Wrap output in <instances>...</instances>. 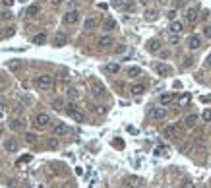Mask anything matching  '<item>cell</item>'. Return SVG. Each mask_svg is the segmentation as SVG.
I'll use <instances>...</instances> for the list:
<instances>
[{
  "label": "cell",
  "mask_w": 211,
  "mask_h": 188,
  "mask_svg": "<svg viewBox=\"0 0 211 188\" xmlns=\"http://www.w3.org/2000/svg\"><path fill=\"white\" fill-rule=\"evenodd\" d=\"M25 140H27V142H29V144H33V142H35V134H31V132H27V134H25Z\"/></svg>",
  "instance_id": "e575fe53"
},
{
  "label": "cell",
  "mask_w": 211,
  "mask_h": 188,
  "mask_svg": "<svg viewBox=\"0 0 211 188\" xmlns=\"http://www.w3.org/2000/svg\"><path fill=\"white\" fill-rule=\"evenodd\" d=\"M0 19H2V22H8V19H12V12H10V10H4V12H0Z\"/></svg>",
  "instance_id": "f546056e"
},
{
  "label": "cell",
  "mask_w": 211,
  "mask_h": 188,
  "mask_svg": "<svg viewBox=\"0 0 211 188\" xmlns=\"http://www.w3.org/2000/svg\"><path fill=\"white\" fill-rule=\"evenodd\" d=\"M97 19H95V18H87L85 19V22H83V29H85V31H91V29H95V27H97Z\"/></svg>",
  "instance_id": "ac0fdd59"
},
{
  "label": "cell",
  "mask_w": 211,
  "mask_h": 188,
  "mask_svg": "<svg viewBox=\"0 0 211 188\" xmlns=\"http://www.w3.org/2000/svg\"><path fill=\"white\" fill-rule=\"evenodd\" d=\"M122 53H126V45H118L116 47V54H122Z\"/></svg>",
  "instance_id": "8d00e7d4"
},
{
  "label": "cell",
  "mask_w": 211,
  "mask_h": 188,
  "mask_svg": "<svg viewBox=\"0 0 211 188\" xmlns=\"http://www.w3.org/2000/svg\"><path fill=\"white\" fill-rule=\"evenodd\" d=\"M23 120H19V118H12V120H10V128L12 130H23Z\"/></svg>",
  "instance_id": "d6986e66"
},
{
  "label": "cell",
  "mask_w": 211,
  "mask_h": 188,
  "mask_svg": "<svg viewBox=\"0 0 211 188\" xmlns=\"http://www.w3.org/2000/svg\"><path fill=\"white\" fill-rule=\"evenodd\" d=\"M167 16H168V18H171V19H175V16H176V10H171V12H168Z\"/></svg>",
  "instance_id": "ee69618b"
},
{
  "label": "cell",
  "mask_w": 211,
  "mask_h": 188,
  "mask_svg": "<svg viewBox=\"0 0 211 188\" xmlns=\"http://www.w3.org/2000/svg\"><path fill=\"white\" fill-rule=\"evenodd\" d=\"M126 184H128L130 188H141V186H144V179H141V176L132 175V176L126 179Z\"/></svg>",
  "instance_id": "ba28073f"
},
{
  "label": "cell",
  "mask_w": 211,
  "mask_h": 188,
  "mask_svg": "<svg viewBox=\"0 0 211 188\" xmlns=\"http://www.w3.org/2000/svg\"><path fill=\"white\" fill-rule=\"evenodd\" d=\"M171 43H172V45L178 43V35H172V37H171Z\"/></svg>",
  "instance_id": "f6af8a7d"
},
{
  "label": "cell",
  "mask_w": 211,
  "mask_h": 188,
  "mask_svg": "<svg viewBox=\"0 0 211 188\" xmlns=\"http://www.w3.org/2000/svg\"><path fill=\"white\" fill-rule=\"evenodd\" d=\"M128 76L130 78H140L141 76V68L140 66H130L128 68Z\"/></svg>",
  "instance_id": "7402d4cb"
},
{
  "label": "cell",
  "mask_w": 211,
  "mask_h": 188,
  "mask_svg": "<svg viewBox=\"0 0 211 188\" xmlns=\"http://www.w3.org/2000/svg\"><path fill=\"white\" fill-rule=\"evenodd\" d=\"M19 2H25V0H19Z\"/></svg>",
  "instance_id": "816d5d0a"
},
{
  "label": "cell",
  "mask_w": 211,
  "mask_h": 188,
  "mask_svg": "<svg viewBox=\"0 0 211 188\" xmlns=\"http://www.w3.org/2000/svg\"><path fill=\"white\" fill-rule=\"evenodd\" d=\"M202 118H203L205 122H211V109H205L203 114H202Z\"/></svg>",
  "instance_id": "4dcf8cb0"
},
{
  "label": "cell",
  "mask_w": 211,
  "mask_h": 188,
  "mask_svg": "<svg viewBox=\"0 0 211 188\" xmlns=\"http://www.w3.org/2000/svg\"><path fill=\"white\" fill-rule=\"evenodd\" d=\"M118 70H120V66H118V64H114V62L107 64V72H110V74H118Z\"/></svg>",
  "instance_id": "f1b7e54d"
},
{
  "label": "cell",
  "mask_w": 211,
  "mask_h": 188,
  "mask_svg": "<svg viewBox=\"0 0 211 188\" xmlns=\"http://www.w3.org/2000/svg\"><path fill=\"white\" fill-rule=\"evenodd\" d=\"M205 188H207V186H205Z\"/></svg>",
  "instance_id": "f5cc1de1"
},
{
  "label": "cell",
  "mask_w": 211,
  "mask_h": 188,
  "mask_svg": "<svg viewBox=\"0 0 211 188\" xmlns=\"http://www.w3.org/2000/svg\"><path fill=\"white\" fill-rule=\"evenodd\" d=\"M163 136L165 138H176L178 136V124H167L163 128Z\"/></svg>",
  "instance_id": "8992f818"
},
{
  "label": "cell",
  "mask_w": 211,
  "mask_h": 188,
  "mask_svg": "<svg viewBox=\"0 0 211 188\" xmlns=\"http://www.w3.org/2000/svg\"><path fill=\"white\" fill-rule=\"evenodd\" d=\"M4 109H6V99L0 97V111H4Z\"/></svg>",
  "instance_id": "60d3db41"
},
{
  "label": "cell",
  "mask_w": 211,
  "mask_h": 188,
  "mask_svg": "<svg viewBox=\"0 0 211 188\" xmlns=\"http://www.w3.org/2000/svg\"><path fill=\"white\" fill-rule=\"evenodd\" d=\"M130 91L134 93V95H141V93L145 91V85H144V83H134V85L130 87Z\"/></svg>",
  "instance_id": "ffe728a7"
},
{
  "label": "cell",
  "mask_w": 211,
  "mask_h": 188,
  "mask_svg": "<svg viewBox=\"0 0 211 188\" xmlns=\"http://www.w3.org/2000/svg\"><path fill=\"white\" fill-rule=\"evenodd\" d=\"M76 111H80V107L76 105V101L66 103V113H68V114H72V113H76Z\"/></svg>",
  "instance_id": "d4e9b609"
},
{
  "label": "cell",
  "mask_w": 211,
  "mask_h": 188,
  "mask_svg": "<svg viewBox=\"0 0 211 188\" xmlns=\"http://www.w3.org/2000/svg\"><path fill=\"white\" fill-rule=\"evenodd\" d=\"M163 153H167V148H157L155 149V155H163Z\"/></svg>",
  "instance_id": "f35d334b"
},
{
  "label": "cell",
  "mask_w": 211,
  "mask_h": 188,
  "mask_svg": "<svg viewBox=\"0 0 211 188\" xmlns=\"http://www.w3.org/2000/svg\"><path fill=\"white\" fill-rule=\"evenodd\" d=\"M184 124H186V128H194L198 124V114H188L184 118Z\"/></svg>",
  "instance_id": "e0dca14e"
},
{
  "label": "cell",
  "mask_w": 211,
  "mask_h": 188,
  "mask_svg": "<svg viewBox=\"0 0 211 188\" xmlns=\"http://www.w3.org/2000/svg\"><path fill=\"white\" fill-rule=\"evenodd\" d=\"M35 87L37 89H41V91H49L52 85H54V80H52V76L50 74H41V76H37L35 78Z\"/></svg>",
  "instance_id": "6da1fadb"
},
{
  "label": "cell",
  "mask_w": 211,
  "mask_h": 188,
  "mask_svg": "<svg viewBox=\"0 0 211 188\" xmlns=\"http://www.w3.org/2000/svg\"><path fill=\"white\" fill-rule=\"evenodd\" d=\"M49 124H50V117L47 113H37L35 117H33V126L35 128L41 130V128H47Z\"/></svg>",
  "instance_id": "7a4b0ae2"
},
{
  "label": "cell",
  "mask_w": 211,
  "mask_h": 188,
  "mask_svg": "<svg viewBox=\"0 0 211 188\" xmlns=\"http://www.w3.org/2000/svg\"><path fill=\"white\" fill-rule=\"evenodd\" d=\"M140 2H141V4H149V0H140Z\"/></svg>",
  "instance_id": "c3c4849f"
},
{
  "label": "cell",
  "mask_w": 211,
  "mask_h": 188,
  "mask_svg": "<svg viewBox=\"0 0 211 188\" xmlns=\"http://www.w3.org/2000/svg\"><path fill=\"white\" fill-rule=\"evenodd\" d=\"M66 43H68V37L62 33V31L54 33V37H52V45H54V47H64Z\"/></svg>",
  "instance_id": "9c48e42d"
},
{
  "label": "cell",
  "mask_w": 211,
  "mask_h": 188,
  "mask_svg": "<svg viewBox=\"0 0 211 188\" xmlns=\"http://www.w3.org/2000/svg\"><path fill=\"white\" fill-rule=\"evenodd\" d=\"M54 109H62V103L60 101H54Z\"/></svg>",
  "instance_id": "bcb514c9"
},
{
  "label": "cell",
  "mask_w": 211,
  "mask_h": 188,
  "mask_svg": "<svg viewBox=\"0 0 211 188\" xmlns=\"http://www.w3.org/2000/svg\"><path fill=\"white\" fill-rule=\"evenodd\" d=\"M147 117H149L151 120H163V118L167 117V109L163 107V105L161 107H153L151 111L147 113Z\"/></svg>",
  "instance_id": "277c9868"
},
{
  "label": "cell",
  "mask_w": 211,
  "mask_h": 188,
  "mask_svg": "<svg viewBox=\"0 0 211 188\" xmlns=\"http://www.w3.org/2000/svg\"><path fill=\"white\" fill-rule=\"evenodd\" d=\"M112 43H114V41H112V37H110L109 33L103 35V37H99V47H101V49H107V47H110Z\"/></svg>",
  "instance_id": "5bb4252c"
},
{
  "label": "cell",
  "mask_w": 211,
  "mask_h": 188,
  "mask_svg": "<svg viewBox=\"0 0 211 188\" xmlns=\"http://www.w3.org/2000/svg\"><path fill=\"white\" fill-rule=\"evenodd\" d=\"M52 4H60V0H52Z\"/></svg>",
  "instance_id": "681fc988"
},
{
  "label": "cell",
  "mask_w": 211,
  "mask_h": 188,
  "mask_svg": "<svg viewBox=\"0 0 211 188\" xmlns=\"http://www.w3.org/2000/svg\"><path fill=\"white\" fill-rule=\"evenodd\" d=\"M172 101H175V95H172V93H163V95L159 97V103H161L163 107H165V105H171Z\"/></svg>",
  "instance_id": "2e32d148"
},
{
  "label": "cell",
  "mask_w": 211,
  "mask_h": 188,
  "mask_svg": "<svg viewBox=\"0 0 211 188\" xmlns=\"http://www.w3.org/2000/svg\"><path fill=\"white\" fill-rule=\"evenodd\" d=\"M18 142H16L14 138H8V140H4V149L8 151V153H14V151H18Z\"/></svg>",
  "instance_id": "30bf717a"
},
{
  "label": "cell",
  "mask_w": 211,
  "mask_h": 188,
  "mask_svg": "<svg viewBox=\"0 0 211 188\" xmlns=\"http://www.w3.org/2000/svg\"><path fill=\"white\" fill-rule=\"evenodd\" d=\"M147 50H149V53H159V50H161V43L157 39L147 41Z\"/></svg>",
  "instance_id": "9a60e30c"
},
{
  "label": "cell",
  "mask_w": 211,
  "mask_h": 188,
  "mask_svg": "<svg viewBox=\"0 0 211 188\" xmlns=\"http://www.w3.org/2000/svg\"><path fill=\"white\" fill-rule=\"evenodd\" d=\"M188 101H190V97H188V95H184V97H180V101H178V105L182 107V105H186Z\"/></svg>",
  "instance_id": "d590c367"
},
{
  "label": "cell",
  "mask_w": 211,
  "mask_h": 188,
  "mask_svg": "<svg viewBox=\"0 0 211 188\" xmlns=\"http://www.w3.org/2000/svg\"><path fill=\"white\" fill-rule=\"evenodd\" d=\"M70 117H72L76 122H83V120H85V117H83V113H81V111H76V113H72Z\"/></svg>",
  "instance_id": "83f0119b"
},
{
  "label": "cell",
  "mask_w": 211,
  "mask_h": 188,
  "mask_svg": "<svg viewBox=\"0 0 211 188\" xmlns=\"http://www.w3.org/2000/svg\"><path fill=\"white\" fill-rule=\"evenodd\" d=\"M168 188H171V186H168Z\"/></svg>",
  "instance_id": "db71d44e"
},
{
  "label": "cell",
  "mask_w": 211,
  "mask_h": 188,
  "mask_svg": "<svg viewBox=\"0 0 211 188\" xmlns=\"http://www.w3.org/2000/svg\"><path fill=\"white\" fill-rule=\"evenodd\" d=\"M93 95L101 97V95H103V87H99V85H93Z\"/></svg>",
  "instance_id": "d6a6232c"
},
{
  "label": "cell",
  "mask_w": 211,
  "mask_h": 188,
  "mask_svg": "<svg viewBox=\"0 0 211 188\" xmlns=\"http://www.w3.org/2000/svg\"><path fill=\"white\" fill-rule=\"evenodd\" d=\"M112 6H116V8H122V6H124V0H112Z\"/></svg>",
  "instance_id": "74e56055"
},
{
  "label": "cell",
  "mask_w": 211,
  "mask_h": 188,
  "mask_svg": "<svg viewBox=\"0 0 211 188\" xmlns=\"http://www.w3.org/2000/svg\"><path fill=\"white\" fill-rule=\"evenodd\" d=\"M45 43H47V35H45V33L33 35V45H45Z\"/></svg>",
  "instance_id": "44dd1931"
},
{
  "label": "cell",
  "mask_w": 211,
  "mask_h": 188,
  "mask_svg": "<svg viewBox=\"0 0 211 188\" xmlns=\"http://www.w3.org/2000/svg\"><path fill=\"white\" fill-rule=\"evenodd\" d=\"M186 19H188V22H196V19H198V12L194 8H188L186 10Z\"/></svg>",
  "instance_id": "cb8c5ba5"
},
{
  "label": "cell",
  "mask_w": 211,
  "mask_h": 188,
  "mask_svg": "<svg viewBox=\"0 0 211 188\" xmlns=\"http://www.w3.org/2000/svg\"><path fill=\"white\" fill-rule=\"evenodd\" d=\"M10 68H12V70H18V68H19V62H10Z\"/></svg>",
  "instance_id": "7bdbcfd3"
},
{
  "label": "cell",
  "mask_w": 211,
  "mask_h": 188,
  "mask_svg": "<svg viewBox=\"0 0 211 188\" xmlns=\"http://www.w3.org/2000/svg\"><path fill=\"white\" fill-rule=\"evenodd\" d=\"M144 18L147 19V22H155V19L159 18V10H155V8H147V10H145V14H144Z\"/></svg>",
  "instance_id": "7c38bea8"
},
{
  "label": "cell",
  "mask_w": 211,
  "mask_h": 188,
  "mask_svg": "<svg viewBox=\"0 0 211 188\" xmlns=\"http://www.w3.org/2000/svg\"><path fill=\"white\" fill-rule=\"evenodd\" d=\"M118 27V23H116V19H112V18H109V19H105V23H103V29L107 31V33H110V31H114Z\"/></svg>",
  "instance_id": "4fadbf2b"
},
{
  "label": "cell",
  "mask_w": 211,
  "mask_h": 188,
  "mask_svg": "<svg viewBox=\"0 0 211 188\" xmlns=\"http://www.w3.org/2000/svg\"><path fill=\"white\" fill-rule=\"evenodd\" d=\"M25 14H27L29 18H35V16L39 14V6H37V4H33V6H29V8H27V12H25Z\"/></svg>",
  "instance_id": "4316f807"
},
{
  "label": "cell",
  "mask_w": 211,
  "mask_h": 188,
  "mask_svg": "<svg viewBox=\"0 0 211 188\" xmlns=\"http://www.w3.org/2000/svg\"><path fill=\"white\" fill-rule=\"evenodd\" d=\"M66 95H68V99L70 101H76L78 97H80V91L76 89V87H68V91H66Z\"/></svg>",
  "instance_id": "603a6c76"
},
{
  "label": "cell",
  "mask_w": 211,
  "mask_h": 188,
  "mask_svg": "<svg viewBox=\"0 0 211 188\" xmlns=\"http://www.w3.org/2000/svg\"><path fill=\"white\" fill-rule=\"evenodd\" d=\"M2 4H4V6H6V8H10V6H12V4H14V0H2Z\"/></svg>",
  "instance_id": "b9f144b4"
},
{
  "label": "cell",
  "mask_w": 211,
  "mask_h": 188,
  "mask_svg": "<svg viewBox=\"0 0 211 188\" xmlns=\"http://www.w3.org/2000/svg\"><path fill=\"white\" fill-rule=\"evenodd\" d=\"M182 29H184L182 22H175V19H172L171 25H168V31H171L172 35H180V33H182Z\"/></svg>",
  "instance_id": "8fae6325"
},
{
  "label": "cell",
  "mask_w": 211,
  "mask_h": 188,
  "mask_svg": "<svg viewBox=\"0 0 211 188\" xmlns=\"http://www.w3.org/2000/svg\"><path fill=\"white\" fill-rule=\"evenodd\" d=\"M205 64L211 66V54H207V58H205Z\"/></svg>",
  "instance_id": "7dc6e473"
},
{
  "label": "cell",
  "mask_w": 211,
  "mask_h": 188,
  "mask_svg": "<svg viewBox=\"0 0 211 188\" xmlns=\"http://www.w3.org/2000/svg\"><path fill=\"white\" fill-rule=\"evenodd\" d=\"M68 132H70V128H68V124H64V122H56L54 126H52V134L54 136H64Z\"/></svg>",
  "instance_id": "52a82bcc"
},
{
  "label": "cell",
  "mask_w": 211,
  "mask_h": 188,
  "mask_svg": "<svg viewBox=\"0 0 211 188\" xmlns=\"http://www.w3.org/2000/svg\"><path fill=\"white\" fill-rule=\"evenodd\" d=\"M203 35L207 39H211V25H205V27H203Z\"/></svg>",
  "instance_id": "836d02e7"
},
{
  "label": "cell",
  "mask_w": 211,
  "mask_h": 188,
  "mask_svg": "<svg viewBox=\"0 0 211 188\" xmlns=\"http://www.w3.org/2000/svg\"><path fill=\"white\" fill-rule=\"evenodd\" d=\"M0 136H2V126H0Z\"/></svg>",
  "instance_id": "f907efd6"
},
{
  "label": "cell",
  "mask_w": 211,
  "mask_h": 188,
  "mask_svg": "<svg viewBox=\"0 0 211 188\" xmlns=\"http://www.w3.org/2000/svg\"><path fill=\"white\" fill-rule=\"evenodd\" d=\"M186 43H188L186 47H188L190 50H198L199 47H202V37H199V35H190Z\"/></svg>",
  "instance_id": "5b68a950"
},
{
  "label": "cell",
  "mask_w": 211,
  "mask_h": 188,
  "mask_svg": "<svg viewBox=\"0 0 211 188\" xmlns=\"http://www.w3.org/2000/svg\"><path fill=\"white\" fill-rule=\"evenodd\" d=\"M62 22H64L66 25H74L80 22V10H68V12L64 14V18H62Z\"/></svg>",
  "instance_id": "3957f363"
},
{
  "label": "cell",
  "mask_w": 211,
  "mask_h": 188,
  "mask_svg": "<svg viewBox=\"0 0 211 188\" xmlns=\"http://www.w3.org/2000/svg\"><path fill=\"white\" fill-rule=\"evenodd\" d=\"M49 148H52V149L58 148V140H50V142H49Z\"/></svg>",
  "instance_id": "ab89813d"
},
{
  "label": "cell",
  "mask_w": 211,
  "mask_h": 188,
  "mask_svg": "<svg viewBox=\"0 0 211 188\" xmlns=\"http://www.w3.org/2000/svg\"><path fill=\"white\" fill-rule=\"evenodd\" d=\"M180 188H196V184H194L190 179H184V182H182V186Z\"/></svg>",
  "instance_id": "1f68e13d"
},
{
  "label": "cell",
  "mask_w": 211,
  "mask_h": 188,
  "mask_svg": "<svg viewBox=\"0 0 211 188\" xmlns=\"http://www.w3.org/2000/svg\"><path fill=\"white\" fill-rule=\"evenodd\" d=\"M155 70H157V74H171V68H168V66H165V64H157L155 66Z\"/></svg>",
  "instance_id": "484cf974"
}]
</instances>
